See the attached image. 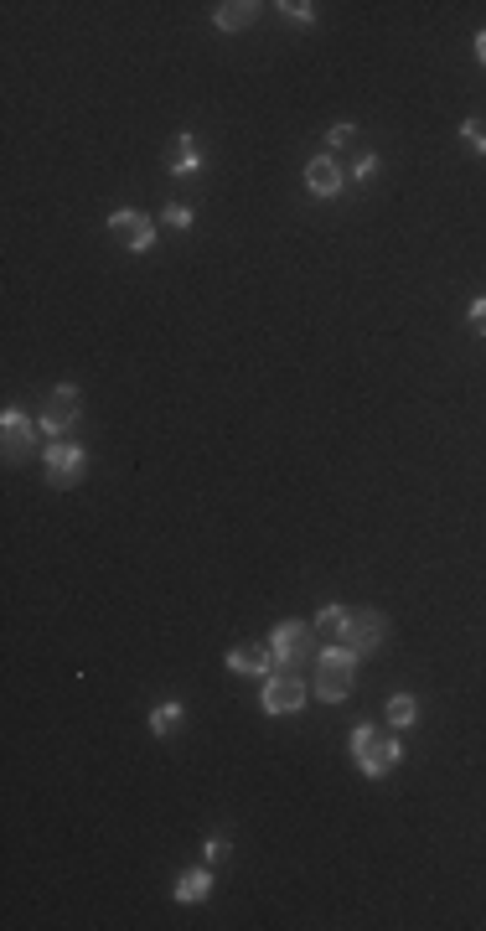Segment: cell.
I'll return each instance as SVG.
<instances>
[{"mask_svg":"<svg viewBox=\"0 0 486 931\" xmlns=\"http://www.w3.org/2000/svg\"><path fill=\"white\" fill-rule=\"evenodd\" d=\"M352 756H357V771L378 782V776H388L393 766L404 761V745L393 735H383V730H373V725H357L352 730Z\"/></svg>","mask_w":486,"mask_h":931,"instance_id":"obj_1","label":"cell"},{"mask_svg":"<svg viewBox=\"0 0 486 931\" xmlns=\"http://www.w3.org/2000/svg\"><path fill=\"white\" fill-rule=\"evenodd\" d=\"M357 663H362V657L347 652L342 642H337V647H321V657H316V694H321L326 704H342V699L352 694Z\"/></svg>","mask_w":486,"mask_h":931,"instance_id":"obj_2","label":"cell"},{"mask_svg":"<svg viewBox=\"0 0 486 931\" xmlns=\"http://www.w3.org/2000/svg\"><path fill=\"white\" fill-rule=\"evenodd\" d=\"M269 657L290 673V668H300V663H311L316 657V632L306 621H280L275 626V637H269Z\"/></svg>","mask_w":486,"mask_h":931,"instance_id":"obj_3","label":"cell"},{"mask_svg":"<svg viewBox=\"0 0 486 931\" xmlns=\"http://www.w3.org/2000/svg\"><path fill=\"white\" fill-rule=\"evenodd\" d=\"M306 694H311V688L300 683L295 673L275 668V673L264 678V688H259V704H264V714H295L300 704H306Z\"/></svg>","mask_w":486,"mask_h":931,"instance_id":"obj_4","label":"cell"},{"mask_svg":"<svg viewBox=\"0 0 486 931\" xmlns=\"http://www.w3.org/2000/svg\"><path fill=\"white\" fill-rule=\"evenodd\" d=\"M337 642H342L347 652H357V657L378 652V647H383V616H378V611H352V606H347V621H342Z\"/></svg>","mask_w":486,"mask_h":931,"instance_id":"obj_5","label":"cell"},{"mask_svg":"<svg viewBox=\"0 0 486 931\" xmlns=\"http://www.w3.org/2000/svg\"><path fill=\"white\" fill-rule=\"evenodd\" d=\"M37 425H42V435H52V440H63V435L78 425V388H73V383L52 388L47 404H42V414H37Z\"/></svg>","mask_w":486,"mask_h":931,"instance_id":"obj_6","label":"cell"},{"mask_svg":"<svg viewBox=\"0 0 486 931\" xmlns=\"http://www.w3.org/2000/svg\"><path fill=\"white\" fill-rule=\"evenodd\" d=\"M42 466H47V482L52 487H78L83 482V450L73 440H52L42 450Z\"/></svg>","mask_w":486,"mask_h":931,"instance_id":"obj_7","label":"cell"},{"mask_svg":"<svg viewBox=\"0 0 486 931\" xmlns=\"http://www.w3.org/2000/svg\"><path fill=\"white\" fill-rule=\"evenodd\" d=\"M109 233L130 254H145L150 244H156V223H150L145 213H135V207H114V213H109Z\"/></svg>","mask_w":486,"mask_h":931,"instance_id":"obj_8","label":"cell"},{"mask_svg":"<svg viewBox=\"0 0 486 931\" xmlns=\"http://www.w3.org/2000/svg\"><path fill=\"white\" fill-rule=\"evenodd\" d=\"M37 430H42V425H32L21 409H6V414H0V450H6V461H26V456H32Z\"/></svg>","mask_w":486,"mask_h":931,"instance_id":"obj_9","label":"cell"},{"mask_svg":"<svg viewBox=\"0 0 486 931\" xmlns=\"http://www.w3.org/2000/svg\"><path fill=\"white\" fill-rule=\"evenodd\" d=\"M223 663H228V673H238V678H269V673H275V657H269V647H233Z\"/></svg>","mask_w":486,"mask_h":931,"instance_id":"obj_10","label":"cell"},{"mask_svg":"<svg viewBox=\"0 0 486 931\" xmlns=\"http://www.w3.org/2000/svg\"><path fill=\"white\" fill-rule=\"evenodd\" d=\"M306 192L311 197H337L342 192V166L331 156H311L306 161Z\"/></svg>","mask_w":486,"mask_h":931,"instance_id":"obj_11","label":"cell"},{"mask_svg":"<svg viewBox=\"0 0 486 931\" xmlns=\"http://www.w3.org/2000/svg\"><path fill=\"white\" fill-rule=\"evenodd\" d=\"M212 21H218V32H243V26L259 21V6L254 0H223V6L212 11Z\"/></svg>","mask_w":486,"mask_h":931,"instance_id":"obj_12","label":"cell"},{"mask_svg":"<svg viewBox=\"0 0 486 931\" xmlns=\"http://www.w3.org/2000/svg\"><path fill=\"white\" fill-rule=\"evenodd\" d=\"M202 171V150L192 135H176V156H171V176H197Z\"/></svg>","mask_w":486,"mask_h":931,"instance_id":"obj_13","label":"cell"},{"mask_svg":"<svg viewBox=\"0 0 486 931\" xmlns=\"http://www.w3.org/2000/svg\"><path fill=\"white\" fill-rule=\"evenodd\" d=\"M207 890H212V875H207V869H187V875L176 880V900H181V906H197V900H207Z\"/></svg>","mask_w":486,"mask_h":931,"instance_id":"obj_14","label":"cell"},{"mask_svg":"<svg viewBox=\"0 0 486 931\" xmlns=\"http://www.w3.org/2000/svg\"><path fill=\"white\" fill-rule=\"evenodd\" d=\"M414 719H419V704H414L409 694H393V699H388V725H393V730H409Z\"/></svg>","mask_w":486,"mask_h":931,"instance_id":"obj_15","label":"cell"},{"mask_svg":"<svg viewBox=\"0 0 486 931\" xmlns=\"http://www.w3.org/2000/svg\"><path fill=\"white\" fill-rule=\"evenodd\" d=\"M176 725H181V704H176V699H166V704L150 709V735H171Z\"/></svg>","mask_w":486,"mask_h":931,"instance_id":"obj_16","label":"cell"},{"mask_svg":"<svg viewBox=\"0 0 486 931\" xmlns=\"http://www.w3.org/2000/svg\"><path fill=\"white\" fill-rule=\"evenodd\" d=\"M342 621H347V606H321L316 632H331V637H337V632H342Z\"/></svg>","mask_w":486,"mask_h":931,"instance_id":"obj_17","label":"cell"},{"mask_svg":"<svg viewBox=\"0 0 486 931\" xmlns=\"http://www.w3.org/2000/svg\"><path fill=\"white\" fill-rule=\"evenodd\" d=\"M161 218H166V228H176V233H187V228H192V207H187V202H171V207H166Z\"/></svg>","mask_w":486,"mask_h":931,"instance_id":"obj_18","label":"cell"},{"mask_svg":"<svg viewBox=\"0 0 486 931\" xmlns=\"http://www.w3.org/2000/svg\"><path fill=\"white\" fill-rule=\"evenodd\" d=\"M461 140L476 150V156H486V125H481V119H466V125H461Z\"/></svg>","mask_w":486,"mask_h":931,"instance_id":"obj_19","label":"cell"},{"mask_svg":"<svg viewBox=\"0 0 486 931\" xmlns=\"http://www.w3.org/2000/svg\"><path fill=\"white\" fill-rule=\"evenodd\" d=\"M290 21H300V26H311L316 21V6H306V0H285V6H280Z\"/></svg>","mask_w":486,"mask_h":931,"instance_id":"obj_20","label":"cell"},{"mask_svg":"<svg viewBox=\"0 0 486 931\" xmlns=\"http://www.w3.org/2000/svg\"><path fill=\"white\" fill-rule=\"evenodd\" d=\"M326 140H331V150H342V145H352V140H357V125H352V119H342V125H331V135H326Z\"/></svg>","mask_w":486,"mask_h":931,"instance_id":"obj_21","label":"cell"},{"mask_svg":"<svg viewBox=\"0 0 486 931\" xmlns=\"http://www.w3.org/2000/svg\"><path fill=\"white\" fill-rule=\"evenodd\" d=\"M373 171H378V156H373V150H362V156L352 161V176H357V182H368Z\"/></svg>","mask_w":486,"mask_h":931,"instance_id":"obj_22","label":"cell"},{"mask_svg":"<svg viewBox=\"0 0 486 931\" xmlns=\"http://www.w3.org/2000/svg\"><path fill=\"white\" fill-rule=\"evenodd\" d=\"M471 332H481V337H486V295H476V300H471Z\"/></svg>","mask_w":486,"mask_h":931,"instance_id":"obj_23","label":"cell"},{"mask_svg":"<svg viewBox=\"0 0 486 931\" xmlns=\"http://www.w3.org/2000/svg\"><path fill=\"white\" fill-rule=\"evenodd\" d=\"M207 859H212V864L228 859V838H207Z\"/></svg>","mask_w":486,"mask_h":931,"instance_id":"obj_24","label":"cell"},{"mask_svg":"<svg viewBox=\"0 0 486 931\" xmlns=\"http://www.w3.org/2000/svg\"><path fill=\"white\" fill-rule=\"evenodd\" d=\"M476 63L486 68V32H476Z\"/></svg>","mask_w":486,"mask_h":931,"instance_id":"obj_25","label":"cell"}]
</instances>
